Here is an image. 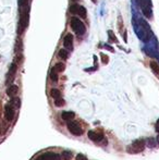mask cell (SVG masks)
I'll use <instances>...</instances> for the list:
<instances>
[{"instance_id":"11","label":"cell","mask_w":159,"mask_h":160,"mask_svg":"<svg viewBox=\"0 0 159 160\" xmlns=\"http://www.w3.org/2000/svg\"><path fill=\"white\" fill-rule=\"evenodd\" d=\"M50 96L54 99H58V98H60V97H61V93H60V90H59V89L52 88V89L50 90Z\"/></svg>"},{"instance_id":"2","label":"cell","mask_w":159,"mask_h":160,"mask_svg":"<svg viewBox=\"0 0 159 160\" xmlns=\"http://www.w3.org/2000/svg\"><path fill=\"white\" fill-rule=\"evenodd\" d=\"M70 25H71L72 29H73L79 36H82V35L85 34V32H86V27H85L84 23L81 20L76 19V17H72L71 22H70Z\"/></svg>"},{"instance_id":"6","label":"cell","mask_w":159,"mask_h":160,"mask_svg":"<svg viewBox=\"0 0 159 160\" xmlns=\"http://www.w3.org/2000/svg\"><path fill=\"white\" fill-rule=\"evenodd\" d=\"M39 157L43 160H60V156L56 152H45Z\"/></svg>"},{"instance_id":"17","label":"cell","mask_w":159,"mask_h":160,"mask_svg":"<svg viewBox=\"0 0 159 160\" xmlns=\"http://www.w3.org/2000/svg\"><path fill=\"white\" fill-rule=\"evenodd\" d=\"M58 56H59V58H61L62 60H66V59L68 58V52H67V50L60 49V50H59Z\"/></svg>"},{"instance_id":"4","label":"cell","mask_w":159,"mask_h":160,"mask_svg":"<svg viewBox=\"0 0 159 160\" xmlns=\"http://www.w3.org/2000/svg\"><path fill=\"white\" fill-rule=\"evenodd\" d=\"M144 148H145V143H144V140H135V142H133V144L131 145L130 147L128 148V150H129L130 152L136 154V152H143Z\"/></svg>"},{"instance_id":"22","label":"cell","mask_w":159,"mask_h":160,"mask_svg":"<svg viewBox=\"0 0 159 160\" xmlns=\"http://www.w3.org/2000/svg\"><path fill=\"white\" fill-rule=\"evenodd\" d=\"M76 160H87V158L84 156V155H82V154H79V155L76 156Z\"/></svg>"},{"instance_id":"12","label":"cell","mask_w":159,"mask_h":160,"mask_svg":"<svg viewBox=\"0 0 159 160\" xmlns=\"http://www.w3.org/2000/svg\"><path fill=\"white\" fill-rule=\"evenodd\" d=\"M76 13L79 14L81 17H83V19H85L86 17V9L84 8V7H82V6H79V8H77V11H76Z\"/></svg>"},{"instance_id":"24","label":"cell","mask_w":159,"mask_h":160,"mask_svg":"<svg viewBox=\"0 0 159 160\" xmlns=\"http://www.w3.org/2000/svg\"><path fill=\"white\" fill-rule=\"evenodd\" d=\"M108 34H109V35H110V36H111V39H112V41H117V38H116V37L113 36V33H112V32H111V31H109Z\"/></svg>"},{"instance_id":"14","label":"cell","mask_w":159,"mask_h":160,"mask_svg":"<svg viewBox=\"0 0 159 160\" xmlns=\"http://www.w3.org/2000/svg\"><path fill=\"white\" fill-rule=\"evenodd\" d=\"M17 64H15V63H12L11 66H10V70H9V75H11V78H13L14 74L17 72Z\"/></svg>"},{"instance_id":"26","label":"cell","mask_w":159,"mask_h":160,"mask_svg":"<svg viewBox=\"0 0 159 160\" xmlns=\"http://www.w3.org/2000/svg\"><path fill=\"white\" fill-rule=\"evenodd\" d=\"M92 1H93V2H96V0H92Z\"/></svg>"},{"instance_id":"5","label":"cell","mask_w":159,"mask_h":160,"mask_svg":"<svg viewBox=\"0 0 159 160\" xmlns=\"http://www.w3.org/2000/svg\"><path fill=\"white\" fill-rule=\"evenodd\" d=\"M4 118L7 121H11L14 118V109L12 103H7L4 107Z\"/></svg>"},{"instance_id":"20","label":"cell","mask_w":159,"mask_h":160,"mask_svg":"<svg viewBox=\"0 0 159 160\" xmlns=\"http://www.w3.org/2000/svg\"><path fill=\"white\" fill-rule=\"evenodd\" d=\"M77 8H79V4H73V6H71V7H70V12L71 13H76Z\"/></svg>"},{"instance_id":"3","label":"cell","mask_w":159,"mask_h":160,"mask_svg":"<svg viewBox=\"0 0 159 160\" xmlns=\"http://www.w3.org/2000/svg\"><path fill=\"white\" fill-rule=\"evenodd\" d=\"M67 126H68V130L75 136H80L82 134V132H83L82 131V127L80 126V124L77 123V122H75V121H73V120L68 122Z\"/></svg>"},{"instance_id":"19","label":"cell","mask_w":159,"mask_h":160,"mask_svg":"<svg viewBox=\"0 0 159 160\" xmlns=\"http://www.w3.org/2000/svg\"><path fill=\"white\" fill-rule=\"evenodd\" d=\"M54 105H56L57 107H62L63 105H64V100H63L61 97L58 99H54Z\"/></svg>"},{"instance_id":"21","label":"cell","mask_w":159,"mask_h":160,"mask_svg":"<svg viewBox=\"0 0 159 160\" xmlns=\"http://www.w3.org/2000/svg\"><path fill=\"white\" fill-rule=\"evenodd\" d=\"M101 58H103V62H104V63H108V60H109L108 56H106L105 53H101Z\"/></svg>"},{"instance_id":"13","label":"cell","mask_w":159,"mask_h":160,"mask_svg":"<svg viewBox=\"0 0 159 160\" xmlns=\"http://www.w3.org/2000/svg\"><path fill=\"white\" fill-rule=\"evenodd\" d=\"M64 69H66V66H64L63 63H57V64L54 66V70L56 71L57 73H59V72H63Z\"/></svg>"},{"instance_id":"16","label":"cell","mask_w":159,"mask_h":160,"mask_svg":"<svg viewBox=\"0 0 159 160\" xmlns=\"http://www.w3.org/2000/svg\"><path fill=\"white\" fill-rule=\"evenodd\" d=\"M151 70L154 71L156 74H159V66L157 62H155V61L151 62Z\"/></svg>"},{"instance_id":"15","label":"cell","mask_w":159,"mask_h":160,"mask_svg":"<svg viewBox=\"0 0 159 160\" xmlns=\"http://www.w3.org/2000/svg\"><path fill=\"white\" fill-rule=\"evenodd\" d=\"M61 157H62L64 160H70L72 158V154H71V152L64 150V152H61Z\"/></svg>"},{"instance_id":"27","label":"cell","mask_w":159,"mask_h":160,"mask_svg":"<svg viewBox=\"0 0 159 160\" xmlns=\"http://www.w3.org/2000/svg\"><path fill=\"white\" fill-rule=\"evenodd\" d=\"M72 1H77V0H72Z\"/></svg>"},{"instance_id":"10","label":"cell","mask_w":159,"mask_h":160,"mask_svg":"<svg viewBox=\"0 0 159 160\" xmlns=\"http://www.w3.org/2000/svg\"><path fill=\"white\" fill-rule=\"evenodd\" d=\"M73 117H74V112L72 111H63L61 113V118L63 120H71Z\"/></svg>"},{"instance_id":"7","label":"cell","mask_w":159,"mask_h":160,"mask_svg":"<svg viewBox=\"0 0 159 160\" xmlns=\"http://www.w3.org/2000/svg\"><path fill=\"white\" fill-rule=\"evenodd\" d=\"M63 45L67 49H72L73 48V36L72 34H67L64 39H63Z\"/></svg>"},{"instance_id":"18","label":"cell","mask_w":159,"mask_h":160,"mask_svg":"<svg viewBox=\"0 0 159 160\" xmlns=\"http://www.w3.org/2000/svg\"><path fill=\"white\" fill-rule=\"evenodd\" d=\"M50 78L52 82H57V81H58V74H57V72H56L54 69H52L50 72Z\"/></svg>"},{"instance_id":"25","label":"cell","mask_w":159,"mask_h":160,"mask_svg":"<svg viewBox=\"0 0 159 160\" xmlns=\"http://www.w3.org/2000/svg\"><path fill=\"white\" fill-rule=\"evenodd\" d=\"M36 160H43V159H42V158H40V157H38V158H37V159H36Z\"/></svg>"},{"instance_id":"9","label":"cell","mask_w":159,"mask_h":160,"mask_svg":"<svg viewBox=\"0 0 159 160\" xmlns=\"http://www.w3.org/2000/svg\"><path fill=\"white\" fill-rule=\"evenodd\" d=\"M17 92H19V87H17V85H11V86L7 89V94H8L9 96H11V97H13V96L17 95Z\"/></svg>"},{"instance_id":"23","label":"cell","mask_w":159,"mask_h":160,"mask_svg":"<svg viewBox=\"0 0 159 160\" xmlns=\"http://www.w3.org/2000/svg\"><path fill=\"white\" fill-rule=\"evenodd\" d=\"M11 103H12V105H15L17 107H19V106H20V99H19V98H14V99H13V101Z\"/></svg>"},{"instance_id":"1","label":"cell","mask_w":159,"mask_h":160,"mask_svg":"<svg viewBox=\"0 0 159 160\" xmlns=\"http://www.w3.org/2000/svg\"><path fill=\"white\" fill-rule=\"evenodd\" d=\"M29 24V6H20V22H19V34H22Z\"/></svg>"},{"instance_id":"8","label":"cell","mask_w":159,"mask_h":160,"mask_svg":"<svg viewBox=\"0 0 159 160\" xmlns=\"http://www.w3.org/2000/svg\"><path fill=\"white\" fill-rule=\"evenodd\" d=\"M87 136H88V138L92 140L93 142H100V140L104 138L101 134H98V133H96V132H94V131H88Z\"/></svg>"}]
</instances>
